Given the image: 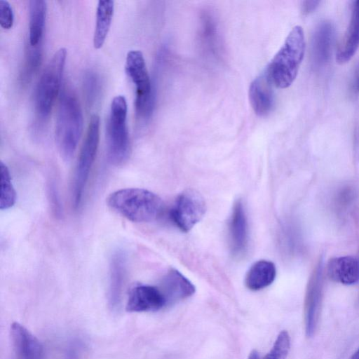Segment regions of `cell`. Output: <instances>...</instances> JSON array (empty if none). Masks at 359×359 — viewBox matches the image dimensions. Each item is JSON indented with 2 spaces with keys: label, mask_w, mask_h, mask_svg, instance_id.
<instances>
[{
  "label": "cell",
  "mask_w": 359,
  "mask_h": 359,
  "mask_svg": "<svg viewBox=\"0 0 359 359\" xmlns=\"http://www.w3.org/2000/svg\"><path fill=\"white\" fill-rule=\"evenodd\" d=\"M126 273V255L123 251H116L111 255L109 262L108 304L113 311L120 307Z\"/></svg>",
  "instance_id": "cell-15"
},
{
  "label": "cell",
  "mask_w": 359,
  "mask_h": 359,
  "mask_svg": "<svg viewBox=\"0 0 359 359\" xmlns=\"http://www.w3.org/2000/svg\"><path fill=\"white\" fill-rule=\"evenodd\" d=\"M81 350V341L79 339L71 340L65 352L64 359H79Z\"/></svg>",
  "instance_id": "cell-28"
},
{
  "label": "cell",
  "mask_w": 359,
  "mask_h": 359,
  "mask_svg": "<svg viewBox=\"0 0 359 359\" xmlns=\"http://www.w3.org/2000/svg\"><path fill=\"white\" fill-rule=\"evenodd\" d=\"M100 141V117L91 116L86 135L77 160L72 188V198L74 208L82 201L83 192L94 163Z\"/></svg>",
  "instance_id": "cell-6"
},
{
  "label": "cell",
  "mask_w": 359,
  "mask_h": 359,
  "mask_svg": "<svg viewBox=\"0 0 359 359\" xmlns=\"http://www.w3.org/2000/svg\"><path fill=\"white\" fill-rule=\"evenodd\" d=\"M114 11V1L100 0L97 3L95 27L93 33V46L100 48L109 31Z\"/></svg>",
  "instance_id": "cell-21"
},
{
  "label": "cell",
  "mask_w": 359,
  "mask_h": 359,
  "mask_svg": "<svg viewBox=\"0 0 359 359\" xmlns=\"http://www.w3.org/2000/svg\"><path fill=\"white\" fill-rule=\"evenodd\" d=\"M108 206L133 222H149L163 213L164 204L156 194L142 188H126L115 191L107 198Z\"/></svg>",
  "instance_id": "cell-1"
},
{
  "label": "cell",
  "mask_w": 359,
  "mask_h": 359,
  "mask_svg": "<svg viewBox=\"0 0 359 359\" xmlns=\"http://www.w3.org/2000/svg\"><path fill=\"white\" fill-rule=\"evenodd\" d=\"M48 196L53 213L56 217H61L62 208L59 193L54 182L50 181L48 183Z\"/></svg>",
  "instance_id": "cell-27"
},
{
  "label": "cell",
  "mask_w": 359,
  "mask_h": 359,
  "mask_svg": "<svg viewBox=\"0 0 359 359\" xmlns=\"http://www.w3.org/2000/svg\"><path fill=\"white\" fill-rule=\"evenodd\" d=\"M14 22V13L12 6L6 0H0V25L4 29H11Z\"/></svg>",
  "instance_id": "cell-26"
},
{
  "label": "cell",
  "mask_w": 359,
  "mask_h": 359,
  "mask_svg": "<svg viewBox=\"0 0 359 359\" xmlns=\"http://www.w3.org/2000/svg\"><path fill=\"white\" fill-rule=\"evenodd\" d=\"M290 347V335L286 330H283L277 336L273 347L263 359H286Z\"/></svg>",
  "instance_id": "cell-24"
},
{
  "label": "cell",
  "mask_w": 359,
  "mask_h": 359,
  "mask_svg": "<svg viewBox=\"0 0 359 359\" xmlns=\"http://www.w3.org/2000/svg\"><path fill=\"white\" fill-rule=\"evenodd\" d=\"M158 287L164 297L165 306L192 296L196 291L192 283L175 269L166 273Z\"/></svg>",
  "instance_id": "cell-12"
},
{
  "label": "cell",
  "mask_w": 359,
  "mask_h": 359,
  "mask_svg": "<svg viewBox=\"0 0 359 359\" xmlns=\"http://www.w3.org/2000/svg\"><path fill=\"white\" fill-rule=\"evenodd\" d=\"M305 48L304 31L301 26L297 25L266 67L275 86L287 88L293 83L304 58Z\"/></svg>",
  "instance_id": "cell-3"
},
{
  "label": "cell",
  "mask_w": 359,
  "mask_h": 359,
  "mask_svg": "<svg viewBox=\"0 0 359 359\" xmlns=\"http://www.w3.org/2000/svg\"><path fill=\"white\" fill-rule=\"evenodd\" d=\"M100 80L95 72H88L84 78V90L87 101L92 104L96 100L100 92Z\"/></svg>",
  "instance_id": "cell-25"
},
{
  "label": "cell",
  "mask_w": 359,
  "mask_h": 359,
  "mask_svg": "<svg viewBox=\"0 0 359 359\" xmlns=\"http://www.w3.org/2000/svg\"><path fill=\"white\" fill-rule=\"evenodd\" d=\"M355 196L354 191L350 187H344L337 194V203L340 207H346L349 205Z\"/></svg>",
  "instance_id": "cell-29"
},
{
  "label": "cell",
  "mask_w": 359,
  "mask_h": 359,
  "mask_svg": "<svg viewBox=\"0 0 359 359\" xmlns=\"http://www.w3.org/2000/svg\"><path fill=\"white\" fill-rule=\"evenodd\" d=\"M351 359H359V348L358 350L353 353Z\"/></svg>",
  "instance_id": "cell-33"
},
{
  "label": "cell",
  "mask_w": 359,
  "mask_h": 359,
  "mask_svg": "<svg viewBox=\"0 0 359 359\" xmlns=\"http://www.w3.org/2000/svg\"><path fill=\"white\" fill-rule=\"evenodd\" d=\"M67 57V50L60 48L43 69L35 92V109L41 120H46L59 93Z\"/></svg>",
  "instance_id": "cell-5"
},
{
  "label": "cell",
  "mask_w": 359,
  "mask_h": 359,
  "mask_svg": "<svg viewBox=\"0 0 359 359\" xmlns=\"http://www.w3.org/2000/svg\"><path fill=\"white\" fill-rule=\"evenodd\" d=\"M11 336L18 359H45L41 343L25 326L13 323Z\"/></svg>",
  "instance_id": "cell-13"
},
{
  "label": "cell",
  "mask_w": 359,
  "mask_h": 359,
  "mask_svg": "<svg viewBox=\"0 0 359 359\" xmlns=\"http://www.w3.org/2000/svg\"><path fill=\"white\" fill-rule=\"evenodd\" d=\"M42 60V43L37 46H29L20 72L22 83H29L38 70Z\"/></svg>",
  "instance_id": "cell-22"
},
{
  "label": "cell",
  "mask_w": 359,
  "mask_h": 359,
  "mask_svg": "<svg viewBox=\"0 0 359 359\" xmlns=\"http://www.w3.org/2000/svg\"><path fill=\"white\" fill-rule=\"evenodd\" d=\"M275 264L268 260H259L249 269L245 278L246 287L252 291L262 290L270 285L276 278Z\"/></svg>",
  "instance_id": "cell-19"
},
{
  "label": "cell",
  "mask_w": 359,
  "mask_h": 359,
  "mask_svg": "<svg viewBox=\"0 0 359 359\" xmlns=\"http://www.w3.org/2000/svg\"><path fill=\"white\" fill-rule=\"evenodd\" d=\"M165 306L164 297L156 286L137 284L129 291L126 302L128 312L157 311Z\"/></svg>",
  "instance_id": "cell-10"
},
{
  "label": "cell",
  "mask_w": 359,
  "mask_h": 359,
  "mask_svg": "<svg viewBox=\"0 0 359 359\" xmlns=\"http://www.w3.org/2000/svg\"><path fill=\"white\" fill-rule=\"evenodd\" d=\"M127 111L126 97L121 95L115 96L110 106L107 132L108 159L114 165L123 163L130 155Z\"/></svg>",
  "instance_id": "cell-4"
},
{
  "label": "cell",
  "mask_w": 359,
  "mask_h": 359,
  "mask_svg": "<svg viewBox=\"0 0 359 359\" xmlns=\"http://www.w3.org/2000/svg\"><path fill=\"white\" fill-rule=\"evenodd\" d=\"M323 298V263L319 262L312 272L304 300L305 332L311 337L317 329Z\"/></svg>",
  "instance_id": "cell-9"
},
{
  "label": "cell",
  "mask_w": 359,
  "mask_h": 359,
  "mask_svg": "<svg viewBox=\"0 0 359 359\" xmlns=\"http://www.w3.org/2000/svg\"><path fill=\"white\" fill-rule=\"evenodd\" d=\"M273 86L267 67L250 83L249 100L257 115L264 116L271 111L274 102Z\"/></svg>",
  "instance_id": "cell-11"
},
{
  "label": "cell",
  "mask_w": 359,
  "mask_h": 359,
  "mask_svg": "<svg viewBox=\"0 0 359 359\" xmlns=\"http://www.w3.org/2000/svg\"><path fill=\"white\" fill-rule=\"evenodd\" d=\"M335 29L329 21L321 22L315 29L311 39V58L316 67L326 65L332 55Z\"/></svg>",
  "instance_id": "cell-14"
},
{
  "label": "cell",
  "mask_w": 359,
  "mask_h": 359,
  "mask_svg": "<svg viewBox=\"0 0 359 359\" xmlns=\"http://www.w3.org/2000/svg\"><path fill=\"white\" fill-rule=\"evenodd\" d=\"M83 126V113L76 95L69 90H63L56 117L55 140L60 154L65 161H69L73 156Z\"/></svg>",
  "instance_id": "cell-2"
},
{
  "label": "cell",
  "mask_w": 359,
  "mask_h": 359,
  "mask_svg": "<svg viewBox=\"0 0 359 359\" xmlns=\"http://www.w3.org/2000/svg\"><path fill=\"white\" fill-rule=\"evenodd\" d=\"M355 88L356 91L359 92V69L355 79Z\"/></svg>",
  "instance_id": "cell-32"
},
{
  "label": "cell",
  "mask_w": 359,
  "mask_h": 359,
  "mask_svg": "<svg viewBox=\"0 0 359 359\" xmlns=\"http://www.w3.org/2000/svg\"><path fill=\"white\" fill-rule=\"evenodd\" d=\"M231 251L234 256L244 252L248 241V221L243 204L238 200L233 205L229 223Z\"/></svg>",
  "instance_id": "cell-16"
},
{
  "label": "cell",
  "mask_w": 359,
  "mask_h": 359,
  "mask_svg": "<svg viewBox=\"0 0 359 359\" xmlns=\"http://www.w3.org/2000/svg\"><path fill=\"white\" fill-rule=\"evenodd\" d=\"M319 1H304L302 2L301 11L303 15H306L313 12L318 6Z\"/></svg>",
  "instance_id": "cell-30"
},
{
  "label": "cell",
  "mask_w": 359,
  "mask_h": 359,
  "mask_svg": "<svg viewBox=\"0 0 359 359\" xmlns=\"http://www.w3.org/2000/svg\"><path fill=\"white\" fill-rule=\"evenodd\" d=\"M1 170V196L0 209L7 210L11 208L16 201V193L13 186L9 170L2 161L0 163Z\"/></svg>",
  "instance_id": "cell-23"
},
{
  "label": "cell",
  "mask_w": 359,
  "mask_h": 359,
  "mask_svg": "<svg viewBox=\"0 0 359 359\" xmlns=\"http://www.w3.org/2000/svg\"><path fill=\"white\" fill-rule=\"evenodd\" d=\"M205 212L203 197L197 191L189 189L176 198L170 210V217L180 229L187 232L201 220Z\"/></svg>",
  "instance_id": "cell-8"
},
{
  "label": "cell",
  "mask_w": 359,
  "mask_h": 359,
  "mask_svg": "<svg viewBox=\"0 0 359 359\" xmlns=\"http://www.w3.org/2000/svg\"><path fill=\"white\" fill-rule=\"evenodd\" d=\"M125 68L135 86L136 115L139 118L147 120L153 112L154 95L142 53L137 50L128 51Z\"/></svg>",
  "instance_id": "cell-7"
},
{
  "label": "cell",
  "mask_w": 359,
  "mask_h": 359,
  "mask_svg": "<svg viewBox=\"0 0 359 359\" xmlns=\"http://www.w3.org/2000/svg\"><path fill=\"white\" fill-rule=\"evenodd\" d=\"M359 47V1L354 2L351 20L343 41L337 53L339 64L348 62Z\"/></svg>",
  "instance_id": "cell-18"
},
{
  "label": "cell",
  "mask_w": 359,
  "mask_h": 359,
  "mask_svg": "<svg viewBox=\"0 0 359 359\" xmlns=\"http://www.w3.org/2000/svg\"><path fill=\"white\" fill-rule=\"evenodd\" d=\"M329 278L334 282L350 285L359 282V259L341 256L331 259L327 265Z\"/></svg>",
  "instance_id": "cell-17"
},
{
  "label": "cell",
  "mask_w": 359,
  "mask_h": 359,
  "mask_svg": "<svg viewBox=\"0 0 359 359\" xmlns=\"http://www.w3.org/2000/svg\"><path fill=\"white\" fill-rule=\"evenodd\" d=\"M248 359H260L259 353L253 350L249 355Z\"/></svg>",
  "instance_id": "cell-31"
},
{
  "label": "cell",
  "mask_w": 359,
  "mask_h": 359,
  "mask_svg": "<svg viewBox=\"0 0 359 359\" xmlns=\"http://www.w3.org/2000/svg\"><path fill=\"white\" fill-rule=\"evenodd\" d=\"M47 5L43 0L29 2V44L37 46L42 43Z\"/></svg>",
  "instance_id": "cell-20"
}]
</instances>
